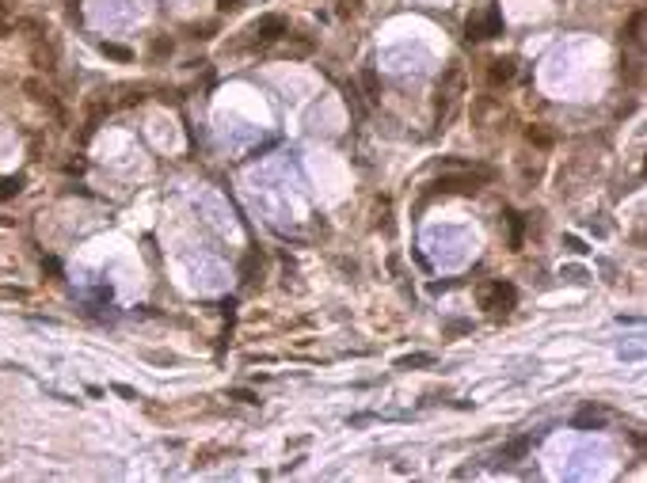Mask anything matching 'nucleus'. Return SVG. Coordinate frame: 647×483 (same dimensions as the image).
I'll return each instance as SVG.
<instances>
[{
    "instance_id": "6ab92c4d",
    "label": "nucleus",
    "mask_w": 647,
    "mask_h": 483,
    "mask_svg": "<svg viewBox=\"0 0 647 483\" xmlns=\"http://www.w3.org/2000/svg\"><path fill=\"white\" fill-rule=\"evenodd\" d=\"M12 31V23H8V12H4V4H0V34H8Z\"/></svg>"
},
{
    "instance_id": "ddd939ff",
    "label": "nucleus",
    "mask_w": 647,
    "mask_h": 483,
    "mask_svg": "<svg viewBox=\"0 0 647 483\" xmlns=\"http://www.w3.org/2000/svg\"><path fill=\"white\" fill-rule=\"evenodd\" d=\"M465 34H468V39H487V31H484V15H468Z\"/></svg>"
},
{
    "instance_id": "9d476101",
    "label": "nucleus",
    "mask_w": 647,
    "mask_h": 483,
    "mask_svg": "<svg viewBox=\"0 0 647 483\" xmlns=\"http://www.w3.org/2000/svg\"><path fill=\"white\" fill-rule=\"evenodd\" d=\"M506 221H510V252H522V217L518 213H506Z\"/></svg>"
},
{
    "instance_id": "6e6552de",
    "label": "nucleus",
    "mask_w": 647,
    "mask_h": 483,
    "mask_svg": "<svg viewBox=\"0 0 647 483\" xmlns=\"http://www.w3.org/2000/svg\"><path fill=\"white\" fill-rule=\"evenodd\" d=\"M20 191H23V175H4V179H0V202L15 198Z\"/></svg>"
},
{
    "instance_id": "dca6fc26",
    "label": "nucleus",
    "mask_w": 647,
    "mask_h": 483,
    "mask_svg": "<svg viewBox=\"0 0 647 483\" xmlns=\"http://www.w3.org/2000/svg\"><path fill=\"white\" fill-rule=\"evenodd\" d=\"M430 354H411V358H400V369H411V366H430Z\"/></svg>"
},
{
    "instance_id": "7ed1b4c3",
    "label": "nucleus",
    "mask_w": 647,
    "mask_h": 483,
    "mask_svg": "<svg viewBox=\"0 0 647 483\" xmlns=\"http://www.w3.org/2000/svg\"><path fill=\"white\" fill-rule=\"evenodd\" d=\"M23 91H27V96H31L39 107H46V110H50V115L58 118V122H65V110L58 107V99H54L50 91H46V88L39 84V80H27V84H23Z\"/></svg>"
},
{
    "instance_id": "4468645a",
    "label": "nucleus",
    "mask_w": 647,
    "mask_h": 483,
    "mask_svg": "<svg viewBox=\"0 0 647 483\" xmlns=\"http://www.w3.org/2000/svg\"><path fill=\"white\" fill-rule=\"evenodd\" d=\"M526 137H529L533 145H541V148H552V134H548V129H541V126H529Z\"/></svg>"
},
{
    "instance_id": "39448f33",
    "label": "nucleus",
    "mask_w": 647,
    "mask_h": 483,
    "mask_svg": "<svg viewBox=\"0 0 647 483\" xmlns=\"http://www.w3.org/2000/svg\"><path fill=\"white\" fill-rule=\"evenodd\" d=\"M476 175H442V179L434 183V191H461V194H476Z\"/></svg>"
},
{
    "instance_id": "2eb2a0df",
    "label": "nucleus",
    "mask_w": 647,
    "mask_h": 483,
    "mask_svg": "<svg viewBox=\"0 0 647 483\" xmlns=\"http://www.w3.org/2000/svg\"><path fill=\"white\" fill-rule=\"evenodd\" d=\"M103 53H107V58H115V61H130V58H134V53H130L126 46H118V42H103Z\"/></svg>"
},
{
    "instance_id": "423d86ee",
    "label": "nucleus",
    "mask_w": 647,
    "mask_h": 483,
    "mask_svg": "<svg viewBox=\"0 0 647 483\" xmlns=\"http://www.w3.org/2000/svg\"><path fill=\"white\" fill-rule=\"evenodd\" d=\"M602 423H605V411H598V407H583V411L571 419V426H575V430H598Z\"/></svg>"
},
{
    "instance_id": "9b49d317",
    "label": "nucleus",
    "mask_w": 647,
    "mask_h": 483,
    "mask_svg": "<svg viewBox=\"0 0 647 483\" xmlns=\"http://www.w3.org/2000/svg\"><path fill=\"white\" fill-rule=\"evenodd\" d=\"M628 42H643V12L628 15Z\"/></svg>"
},
{
    "instance_id": "0eeeda50",
    "label": "nucleus",
    "mask_w": 647,
    "mask_h": 483,
    "mask_svg": "<svg viewBox=\"0 0 647 483\" xmlns=\"http://www.w3.org/2000/svg\"><path fill=\"white\" fill-rule=\"evenodd\" d=\"M362 88H365V99H370V103H381V80H377V72L373 69H362Z\"/></svg>"
},
{
    "instance_id": "f03ea898",
    "label": "nucleus",
    "mask_w": 647,
    "mask_h": 483,
    "mask_svg": "<svg viewBox=\"0 0 647 483\" xmlns=\"http://www.w3.org/2000/svg\"><path fill=\"white\" fill-rule=\"evenodd\" d=\"M286 34V20L282 15H263L256 27H251V39H256L259 46H270V42H278Z\"/></svg>"
},
{
    "instance_id": "f3484780",
    "label": "nucleus",
    "mask_w": 647,
    "mask_h": 483,
    "mask_svg": "<svg viewBox=\"0 0 647 483\" xmlns=\"http://www.w3.org/2000/svg\"><path fill=\"white\" fill-rule=\"evenodd\" d=\"M232 399H240V404H259V396L248 392V388H237V392H232Z\"/></svg>"
},
{
    "instance_id": "20e7f679",
    "label": "nucleus",
    "mask_w": 647,
    "mask_h": 483,
    "mask_svg": "<svg viewBox=\"0 0 647 483\" xmlns=\"http://www.w3.org/2000/svg\"><path fill=\"white\" fill-rule=\"evenodd\" d=\"M514 77H518V65H514L510 58H495L491 65H487V84H491V88L510 84Z\"/></svg>"
},
{
    "instance_id": "f257e3e1",
    "label": "nucleus",
    "mask_w": 647,
    "mask_h": 483,
    "mask_svg": "<svg viewBox=\"0 0 647 483\" xmlns=\"http://www.w3.org/2000/svg\"><path fill=\"white\" fill-rule=\"evenodd\" d=\"M514 304H518V290L510 282H491L480 290V309L487 312H510Z\"/></svg>"
},
{
    "instance_id": "a211bd4d",
    "label": "nucleus",
    "mask_w": 647,
    "mask_h": 483,
    "mask_svg": "<svg viewBox=\"0 0 647 483\" xmlns=\"http://www.w3.org/2000/svg\"><path fill=\"white\" fill-rule=\"evenodd\" d=\"M240 4H244V0H218V8H221V12H237Z\"/></svg>"
},
{
    "instance_id": "1a4fd4ad",
    "label": "nucleus",
    "mask_w": 647,
    "mask_h": 483,
    "mask_svg": "<svg viewBox=\"0 0 647 483\" xmlns=\"http://www.w3.org/2000/svg\"><path fill=\"white\" fill-rule=\"evenodd\" d=\"M484 31H487V39H499V34H503V15L495 12V8H487V12H484Z\"/></svg>"
},
{
    "instance_id": "f8f14e48",
    "label": "nucleus",
    "mask_w": 647,
    "mask_h": 483,
    "mask_svg": "<svg viewBox=\"0 0 647 483\" xmlns=\"http://www.w3.org/2000/svg\"><path fill=\"white\" fill-rule=\"evenodd\" d=\"M526 449H529V442H526V438H518V442H510V445H506V449L499 453V457H503V461H518V457H526Z\"/></svg>"
}]
</instances>
